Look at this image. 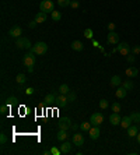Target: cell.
Listing matches in <instances>:
<instances>
[{
    "mask_svg": "<svg viewBox=\"0 0 140 155\" xmlns=\"http://www.w3.org/2000/svg\"><path fill=\"white\" fill-rule=\"evenodd\" d=\"M46 50H48V45L45 42H37L32 45V48H31V52L34 55H39V56H42V55L46 53Z\"/></svg>",
    "mask_w": 140,
    "mask_h": 155,
    "instance_id": "cell-1",
    "label": "cell"
},
{
    "mask_svg": "<svg viewBox=\"0 0 140 155\" xmlns=\"http://www.w3.org/2000/svg\"><path fill=\"white\" fill-rule=\"evenodd\" d=\"M39 9L43 13H52L55 10V4L52 0H42L41 3H39Z\"/></svg>",
    "mask_w": 140,
    "mask_h": 155,
    "instance_id": "cell-2",
    "label": "cell"
},
{
    "mask_svg": "<svg viewBox=\"0 0 140 155\" xmlns=\"http://www.w3.org/2000/svg\"><path fill=\"white\" fill-rule=\"evenodd\" d=\"M22 63H24V66H25L27 69L34 67V64H35V56H34L32 52L24 55V57H22Z\"/></svg>",
    "mask_w": 140,
    "mask_h": 155,
    "instance_id": "cell-3",
    "label": "cell"
},
{
    "mask_svg": "<svg viewBox=\"0 0 140 155\" xmlns=\"http://www.w3.org/2000/svg\"><path fill=\"white\" fill-rule=\"evenodd\" d=\"M90 122H91L92 126H101L104 123V115L100 112L92 113L91 118H90Z\"/></svg>",
    "mask_w": 140,
    "mask_h": 155,
    "instance_id": "cell-4",
    "label": "cell"
},
{
    "mask_svg": "<svg viewBox=\"0 0 140 155\" xmlns=\"http://www.w3.org/2000/svg\"><path fill=\"white\" fill-rule=\"evenodd\" d=\"M17 48L18 49H31L32 46H31V42H30V39L28 38H17Z\"/></svg>",
    "mask_w": 140,
    "mask_h": 155,
    "instance_id": "cell-5",
    "label": "cell"
},
{
    "mask_svg": "<svg viewBox=\"0 0 140 155\" xmlns=\"http://www.w3.org/2000/svg\"><path fill=\"white\" fill-rule=\"evenodd\" d=\"M116 50H118L122 56H128V55H130V52H132V49H130L128 42H121V45H118Z\"/></svg>",
    "mask_w": 140,
    "mask_h": 155,
    "instance_id": "cell-6",
    "label": "cell"
},
{
    "mask_svg": "<svg viewBox=\"0 0 140 155\" xmlns=\"http://www.w3.org/2000/svg\"><path fill=\"white\" fill-rule=\"evenodd\" d=\"M58 126H59L60 130H69V128H71V120H70V118L65 116V118H62L59 120Z\"/></svg>",
    "mask_w": 140,
    "mask_h": 155,
    "instance_id": "cell-7",
    "label": "cell"
},
{
    "mask_svg": "<svg viewBox=\"0 0 140 155\" xmlns=\"http://www.w3.org/2000/svg\"><path fill=\"white\" fill-rule=\"evenodd\" d=\"M107 42L108 45H118L119 43V35L115 31H109L107 37Z\"/></svg>",
    "mask_w": 140,
    "mask_h": 155,
    "instance_id": "cell-8",
    "label": "cell"
},
{
    "mask_svg": "<svg viewBox=\"0 0 140 155\" xmlns=\"http://www.w3.org/2000/svg\"><path fill=\"white\" fill-rule=\"evenodd\" d=\"M73 144L76 147H83L84 145V136L80 133H74L73 134Z\"/></svg>",
    "mask_w": 140,
    "mask_h": 155,
    "instance_id": "cell-9",
    "label": "cell"
},
{
    "mask_svg": "<svg viewBox=\"0 0 140 155\" xmlns=\"http://www.w3.org/2000/svg\"><path fill=\"white\" fill-rule=\"evenodd\" d=\"M56 105L59 108H63L66 106L67 103H69V99H67V95H63V94H60V95H58V98H56V102H55Z\"/></svg>",
    "mask_w": 140,
    "mask_h": 155,
    "instance_id": "cell-10",
    "label": "cell"
},
{
    "mask_svg": "<svg viewBox=\"0 0 140 155\" xmlns=\"http://www.w3.org/2000/svg\"><path fill=\"white\" fill-rule=\"evenodd\" d=\"M71 147H73V145H71L69 141L66 140V141H62V144H60V147H59V150H60V152H62V154H69L70 151H71Z\"/></svg>",
    "mask_w": 140,
    "mask_h": 155,
    "instance_id": "cell-11",
    "label": "cell"
},
{
    "mask_svg": "<svg viewBox=\"0 0 140 155\" xmlns=\"http://www.w3.org/2000/svg\"><path fill=\"white\" fill-rule=\"evenodd\" d=\"M88 134H90V138L91 140H98V137H100V126H92L91 128H90V131H88Z\"/></svg>",
    "mask_w": 140,
    "mask_h": 155,
    "instance_id": "cell-12",
    "label": "cell"
},
{
    "mask_svg": "<svg viewBox=\"0 0 140 155\" xmlns=\"http://www.w3.org/2000/svg\"><path fill=\"white\" fill-rule=\"evenodd\" d=\"M21 34H22V29H21V27H18V25L13 27L10 31H9V35H10L11 38H20Z\"/></svg>",
    "mask_w": 140,
    "mask_h": 155,
    "instance_id": "cell-13",
    "label": "cell"
},
{
    "mask_svg": "<svg viewBox=\"0 0 140 155\" xmlns=\"http://www.w3.org/2000/svg\"><path fill=\"white\" fill-rule=\"evenodd\" d=\"M121 116H119V113H115L113 112L111 116H109V123L112 124V126H118V124H121Z\"/></svg>",
    "mask_w": 140,
    "mask_h": 155,
    "instance_id": "cell-14",
    "label": "cell"
},
{
    "mask_svg": "<svg viewBox=\"0 0 140 155\" xmlns=\"http://www.w3.org/2000/svg\"><path fill=\"white\" fill-rule=\"evenodd\" d=\"M132 126V119H130V116H125V118H122V120H121V127L122 128H128Z\"/></svg>",
    "mask_w": 140,
    "mask_h": 155,
    "instance_id": "cell-15",
    "label": "cell"
},
{
    "mask_svg": "<svg viewBox=\"0 0 140 155\" xmlns=\"http://www.w3.org/2000/svg\"><path fill=\"white\" fill-rule=\"evenodd\" d=\"M137 74H139V70L136 69V67H128V69H126V75H128L129 78H135Z\"/></svg>",
    "mask_w": 140,
    "mask_h": 155,
    "instance_id": "cell-16",
    "label": "cell"
},
{
    "mask_svg": "<svg viewBox=\"0 0 140 155\" xmlns=\"http://www.w3.org/2000/svg\"><path fill=\"white\" fill-rule=\"evenodd\" d=\"M35 21L38 24H42V22L46 21V13H43V11H39L37 16H35Z\"/></svg>",
    "mask_w": 140,
    "mask_h": 155,
    "instance_id": "cell-17",
    "label": "cell"
},
{
    "mask_svg": "<svg viewBox=\"0 0 140 155\" xmlns=\"http://www.w3.org/2000/svg\"><path fill=\"white\" fill-rule=\"evenodd\" d=\"M109 84L112 87H119L122 84V80H121L119 75H113V77H111V80H109Z\"/></svg>",
    "mask_w": 140,
    "mask_h": 155,
    "instance_id": "cell-18",
    "label": "cell"
},
{
    "mask_svg": "<svg viewBox=\"0 0 140 155\" xmlns=\"http://www.w3.org/2000/svg\"><path fill=\"white\" fill-rule=\"evenodd\" d=\"M126 94H128V90H126V88H123V87H119L118 90H116V92H115L116 98H119V99L125 98V96H126Z\"/></svg>",
    "mask_w": 140,
    "mask_h": 155,
    "instance_id": "cell-19",
    "label": "cell"
},
{
    "mask_svg": "<svg viewBox=\"0 0 140 155\" xmlns=\"http://www.w3.org/2000/svg\"><path fill=\"white\" fill-rule=\"evenodd\" d=\"M139 134V127L137 126H130V127H128V136L129 137H136Z\"/></svg>",
    "mask_w": 140,
    "mask_h": 155,
    "instance_id": "cell-20",
    "label": "cell"
},
{
    "mask_svg": "<svg viewBox=\"0 0 140 155\" xmlns=\"http://www.w3.org/2000/svg\"><path fill=\"white\" fill-rule=\"evenodd\" d=\"M71 49L76 50V52H81V50L84 49V45H83L80 41H74V42L71 43Z\"/></svg>",
    "mask_w": 140,
    "mask_h": 155,
    "instance_id": "cell-21",
    "label": "cell"
},
{
    "mask_svg": "<svg viewBox=\"0 0 140 155\" xmlns=\"http://www.w3.org/2000/svg\"><path fill=\"white\" fill-rule=\"evenodd\" d=\"M56 138L59 140L60 143H62V141H66V140H67V130H60L59 128V133L56 136Z\"/></svg>",
    "mask_w": 140,
    "mask_h": 155,
    "instance_id": "cell-22",
    "label": "cell"
},
{
    "mask_svg": "<svg viewBox=\"0 0 140 155\" xmlns=\"http://www.w3.org/2000/svg\"><path fill=\"white\" fill-rule=\"evenodd\" d=\"M56 98H58V95L55 92H52V94H48V95L45 96L43 101L46 102V103H53V102H56Z\"/></svg>",
    "mask_w": 140,
    "mask_h": 155,
    "instance_id": "cell-23",
    "label": "cell"
},
{
    "mask_svg": "<svg viewBox=\"0 0 140 155\" xmlns=\"http://www.w3.org/2000/svg\"><path fill=\"white\" fill-rule=\"evenodd\" d=\"M122 87H123V88H126V90L129 91V90H133L135 84H133V81H132V80H125L123 83H122Z\"/></svg>",
    "mask_w": 140,
    "mask_h": 155,
    "instance_id": "cell-24",
    "label": "cell"
},
{
    "mask_svg": "<svg viewBox=\"0 0 140 155\" xmlns=\"http://www.w3.org/2000/svg\"><path fill=\"white\" fill-rule=\"evenodd\" d=\"M92 127L91 122H83V123L80 124V128L83 130V131H90V128Z\"/></svg>",
    "mask_w": 140,
    "mask_h": 155,
    "instance_id": "cell-25",
    "label": "cell"
},
{
    "mask_svg": "<svg viewBox=\"0 0 140 155\" xmlns=\"http://www.w3.org/2000/svg\"><path fill=\"white\" fill-rule=\"evenodd\" d=\"M52 20H53V21H60V20H62L60 11H56V10L52 11Z\"/></svg>",
    "mask_w": 140,
    "mask_h": 155,
    "instance_id": "cell-26",
    "label": "cell"
},
{
    "mask_svg": "<svg viewBox=\"0 0 140 155\" xmlns=\"http://www.w3.org/2000/svg\"><path fill=\"white\" fill-rule=\"evenodd\" d=\"M69 85L67 84H62V85L59 87V94H63V95H66L67 92H69Z\"/></svg>",
    "mask_w": 140,
    "mask_h": 155,
    "instance_id": "cell-27",
    "label": "cell"
},
{
    "mask_svg": "<svg viewBox=\"0 0 140 155\" xmlns=\"http://www.w3.org/2000/svg\"><path fill=\"white\" fill-rule=\"evenodd\" d=\"M130 119H132V122H136V123H140V113L139 112H135L130 115Z\"/></svg>",
    "mask_w": 140,
    "mask_h": 155,
    "instance_id": "cell-28",
    "label": "cell"
},
{
    "mask_svg": "<svg viewBox=\"0 0 140 155\" xmlns=\"http://www.w3.org/2000/svg\"><path fill=\"white\" fill-rule=\"evenodd\" d=\"M16 103H17V98L16 96H10V98L7 99V103H6V105H7L9 108H11L13 105H16Z\"/></svg>",
    "mask_w": 140,
    "mask_h": 155,
    "instance_id": "cell-29",
    "label": "cell"
},
{
    "mask_svg": "<svg viewBox=\"0 0 140 155\" xmlns=\"http://www.w3.org/2000/svg\"><path fill=\"white\" fill-rule=\"evenodd\" d=\"M16 81L18 83V84H24V83L27 81V78H25V75H24V74H18L16 77Z\"/></svg>",
    "mask_w": 140,
    "mask_h": 155,
    "instance_id": "cell-30",
    "label": "cell"
},
{
    "mask_svg": "<svg viewBox=\"0 0 140 155\" xmlns=\"http://www.w3.org/2000/svg\"><path fill=\"white\" fill-rule=\"evenodd\" d=\"M111 108H112V112H115V113L121 112V105H119L118 102H113L112 105H111Z\"/></svg>",
    "mask_w": 140,
    "mask_h": 155,
    "instance_id": "cell-31",
    "label": "cell"
},
{
    "mask_svg": "<svg viewBox=\"0 0 140 155\" xmlns=\"http://www.w3.org/2000/svg\"><path fill=\"white\" fill-rule=\"evenodd\" d=\"M70 3H71V0H58V4L60 7H67V6H70Z\"/></svg>",
    "mask_w": 140,
    "mask_h": 155,
    "instance_id": "cell-32",
    "label": "cell"
},
{
    "mask_svg": "<svg viewBox=\"0 0 140 155\" xmlns=\"http://www.w3.org/2000/svg\"><path fill=\"white\" fill-rule=\"evenodd\" d=\"M66 95H67V99H69V102H74L76 101V94H74V92L69 91Z\"/></svg>",
    "mask_w": 140,
    "mask_h": 155,
    "instance_id": "cell-33",
    "label": "cell"
},
{
    "mask_svg": "<svg viewBox=\"0 0 140 155\" xmlns=\"http://www.w3.org/2000/svg\"><path fill=\"white\" fill-rule=\"evenodd\" d=\"M108 106H109V103H108L107 99H101V101H100V108H101V109H107Z\"/></svg>",
    "mask_w": 140,
    "mask_h": 155,
    "instance_id": "cell-34",
    "label": "cell"
},
{
    "mask_svg": "<svg viewBox=\"0 0 140 155\" xmlns=\"http://www.w3.org/2000/svg\"><path fill=\"white\" fill-rule=\"evenodd\" d=\"M84 37L88 38V39H91L92 38V29L91 28H87L86 31H84Z\"/></svg>",
    "mask_w": 140,
    "mask_h": 155,
    "instance_id": "cell-35",
    "label": "cell"
},
{
    "mask_svg": "<svg viewBox=\"0 0 140 155\" xmlns=\"http://www.w3.org/2000/svg\"><path fill=\"white\" fill-rule=\"evenodd\" d=\"M9 109H10V108L7 106V105H1V108H0V113H1V115H6Z\"/></svg>",
    "mask_w": 140,
    "mask_h": 155,
    "instance_id": "cell-36",
    "label": "cell"
},
{
    "mask_svg": "<svg viewBox=\"0 0 140 155\" xmlns=\"http://www.w3.org/2000/svg\"><path fill=\"white\" fill-rule=\"evenodd\" d=\"M0 143H1V144L7 143V136H6L4 133H1V134H0Z\"/></svg>",
    "mask_w": 140,
    "mask_h": 155,
    "instance_id": "cell-37",
    "label": "cell"
},
{
    "mask_svg": "<svg viewBox=\"0 0 140 155\" xmlns=\"http://www.w3.org/2000/svg\"><path fill=\"white\" fill-rule=\"evenodd\" d=\"M79 1L77 0H71V3H70V7H73V9H79Z\"/></svg>",
    "mask_w": 140,
    "mask_h": 155,
    "instance_id": "cell-38",
    "label": "cell"
},
{
    "mask_svg": "<svg viewBox=\"0 0 140 155\" xmlns=\"http://www.w3.org/2000/svg\"><path fill=\"white\" fill-rule=\"evenodd\" d=\"M132 52H133V55H139V53H140V46H139V45H136V46H133V49H132Z\"/></svg>",
    "mask_w": 140,
    "mask_h": 155,
    "instance_id": "cell-39",
    "label": "cell"
},
{
    "mask_svg": "<svg viewBox=\"0 0 140 155\" xmlns=\"http://www.w3.org/2000/svg\"><path fill=\"white\" fill-rule=\"evenodd\" d=\"M126 60H128L129 63H133V62L136 60V57L133 56V55H128V56H126Z\"/></svg>",
    "mask_w": 140,
    "mask_h": 155,
    "instance_id": "cell-40",
    "label": "cell"
},
{
    "mask_svg": "<svg viewBox=\"0 0 140 155\" xmlns=\"http://www.w3.org/2000/svg\"><path fill=\"white\" fill-rule=\"evenodd\" d=\"M51 154L52 155H60L62 152H60V150H58V148H52V150H51Z\"/></svg>",
    "mask_w": 140,
    "mask_h": 155,
    "instance_id": "cell-41",
    "label": "cell"
},
{
    "mask_svg": "<svg viewBox=\"0 0 140 155\" xmlns=\"http://www.w3.org/2000/svg\"><path fill=\"white\" fill-rule=\"evenodd\" d=\"M107 28H108V31H115V24H113V22H109L107 25Z\"/></svg>",
    "mask_w": 140,
    "mask_h": 155,
    "instance_id": "cell-42",
    "label": "cell"
},
{
    "mask_svg": "<svg viewBox=\"0 0 140 155\" xmlns=\"http://www.w3.org/2000/svg\"><path fill=\"white\" fill-rule=\"evenodd\" d=\"M37 24H38V22L35 21V20H34V21H31L30 24H28V27H30L31 29H32V28H35V27H37Z\"/></svg>",
    "mask_w": 140,
    "mask_h": 155,
    "instance_id": "cell-43",
    "label": "cell"
},
{
    "mask_svg": "<svg viewBox=\"0 0 140 155\" xmlns=\"http://www.w3.org/2000/svg\"><path fill=\"white\" fill-rule=\"evenodd\" d=\"M30 95V94H34V88H27V91H25Z\"/></svg>",
    "mask_w": 140,
    "mask_h": 155,
    "instance_id": "cell-44",
    "label": "cell"
},
{
    "mask_svg": "<svg viewBox=\"0 0 140 155\" xmlns=\"http://www.w3.org/2000/svg\"><path fill=\"white\" fill-rule=\"evenodd\" d=\"M71 128H73V130H77V128H80V126H79V124H71Z\"/></svg>",
    "mask_w": 140,
    "mask_h": 155,
    "instance_id": "cell-45",
    "label": "cell"
},
{
    "mask_svg": "<svg viewBox=\"0 0 140 155\" xmlns=\"http://www.w3.org/2000/svg\"><path fill=\"white\" fill-rule=\"evenodd\" d=\"M136 138H137V143H139V144H140V133L137 134V136H136Z\"/></svg>",
    "mask_w": 140,
    "mask_h": 155,
    "instance_id": "cell-46",
    "label": "cell"
}]
</instances>
